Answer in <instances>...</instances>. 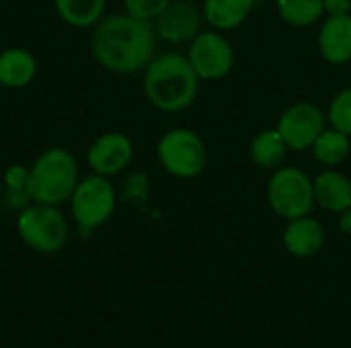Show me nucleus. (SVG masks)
Returning a JSON list of instances; mask_svg holds the SVG:
<instances>
[{
  "label": "nucleus",
  "instance_id": "nucleus-1",
  "mask_svg": "<svg viewBox=\"0 0 351 348\" xmlns=\"http://www.w3.org/2000/svg\"><path fill=\"white\" fill-rule=\"evenodd\" d=\"M95 59L109 72L134 74L144 70L156 51V31L132 14H111L95 25L90 39Z\"/></svg>",
  "mask_w": 351,
  "mask_h": 348
},
{
  "label": "nucleus",
  "instance_id": "nucleus-2",
  "mask_svg": "<svg viewBox=\"0 0 351 348\" xmlns=\"http://www.w3.org/2000/svg\"><path fill=\"white\" fill-rule=\"evenodd\" d=\"M199 90V76L187 55L169 51L154 55L144 68V92L148 101L165 111L177 113L187 109Z\"/></svg>",
  "mask_w": 351,
  "mask_h": 348
},
{
  "label": "nucleus",
  "instance_id": "nucleus-3",
  "mask_svg": "<svg viewBox=\"0 0 351 348\" xmlns=\"http://www.w3.org/2000/svg\"><path fill=\"white\" fill-rule=\"evenodd\" d=\"M78 185L76 158L64 148L45 150L29 168L27 191L33 203L39 205H62L70 201Z\"/></svg>",
  "mask_w": 351,
  "mask_h": 348
},
{
  "label": "nucleus",
  "instance_id": "nucleus-4",
  "mask_svg": "<svg viewBox=\"0 0 351 348\" xmlns=\"http://www.w3.org/2000/svg\"><path fill=\"white\" fill-rule=\"evenodd\" d=\"M16 228L23 242L37 252H58L68 242V222L53 205H29L21 211Z\"/></svg>",
  "mask_w": 351,
  "mask_h": 348
},
{
  "label": "nucleus",
  "instance_id": "nucleus-5",
  "mask_svg": "<svg viewBox=\"0 0 351 348\" xmlns=\"http://www.w3.org/2000/svg\"><path fill=\"white\" fill-rule=\"evenodd\" d=\"M70 209H72L78 230L90 232L103 226L113 215V209H115L113 185L107 180V176L93 172L90 176L78 180L70 197Z\"/></svg>",
  "mask_w": 351,
  "mask_h": 348
},
{
  "label": "nucleus",
  "instance_id": "nucleus-6",
  "mask_svg": "<svg viewBox=\"0 0 351 348\" xmlns=\"http://www.w3.org/2000/svg\"><path fill=\"white\" fill-rule=\"evenodd\" d=\"M271 209L284 219H296L311 213L315 205L313 180L298 168H280L269 180L267 189Z\"/></svg>",
  "mask_w": 351,
  "mask_h": 348
},
{
  "label": "nucleus",
  "instance_id": "nucleus-7",
  "mask_svg": "<svg viewBox=\"0 0 351 348\" xmlns=\"http://www.w3.org/2000/svg\"><path fill=\"white\" fill-rule=\"evenodd\" d=\"M158 160L179 178L197 176L206 166V146L191 129H171L158 142Z\"/></svg>",
  "mask_w": 351,
  "mask_h": 348
},
{
  "label": "nucleus",
  "instance_id": "nucleus-8",
  "mask_svg": "<svg viewBox=\"0 0 351 348\" xmlns=\"http://www.w3.org/2000/svg\"><path fill=\"white\" fill-rule=\"evenodd\" d=\"M278 131L290 150L302 152L325 131V115L313 103H296L280 117Z\"/></svg>",
  "mask_w": 351,
  "mask_h": 348
},
{
  "label": "nucleus",
  "instance_id": "nucleus-9",
  "mask_svg": "<svg viewBox=\"0 0 351 348\" xmlns=\"http://www.w3.org/2000/svg\"><path fill=\"white\" fill-rule=\"evenodd\" d=\"M189 62L199 78L216 80L230 72L234 64V53L230 43L218 33H199L191 41Z\"/></svg>",
  "mask_w": 351,
  "mask_h": 348
},
{
  "label": "nucleus",
  "instance_id": "nucleus-10",
  "mask_svg": "<svg viewBox=\"0 0 351 348\" xmlns=\"http://www.w3.org/2000/svg\"><path fill=\"white\" fill-rule=\"evenodd\" d=\"M134 158V144L125 133L109 131L93 142L86 154V162L95 174L113 176L130 166Z\"/></svg>",
  "mask_w": 351,
  "mask_h": 348
},
{
  "label": "nucleus",
  "instance_id": "nucleus-11",
  "mask_svg": "<svg viewBox=\"0 0 351 348\" xmlns=\"http://www.w3.org/2000/svg\"><path fill=\"white\" fill-rule=\"evenodd\" d=\"M202 12L199 8L189 0H177L171 2L162 14L154 21L156 37H162L171 43H183L193 41L202 31Z\"/></svg>",
  "mask_w": 351,
  "mask_h": 348
},
{
  "label": "nucleus",
  "instance_id": "nucleus-12",
  "mask_svg": "<svg viewBox=\"0 0 351 348\" xmlns=\"http://www.w3.org/2000/svg\"><path fill=\"white\" fill-rule=\"evenodd\" d=\"M319 49L329 64H348L351 59V14H337L323 23Z\"/></svg>",
  "mask_w": 351,
  "mask_h": 348
},
{
  "label": "nucleus",
  "instance_id": "nucleus-13",
  "mask_svg": "<svg viewBox=\"0 0 351 348\" xmlns=\"http://www.w3.org/2000/svg\"><path fill=\"white\" fill-rule=\"evenodd\" d=\"M284 244L290 254L298 258H313L321 252L325 244V232L321 224L313 217H296L290 219L284 232Z\"/></svg>",
  "mask_w": 351,
  "mask_h": 348
},
{
  "label": "nucleus",
  "instance_id": "nucleus-14",
  "mask_svg": "<svg viewBox=\"0 0 351 348\" xmlns=\"http://www.w3.org/2000/svg\"><path fill=\"white\" fill-rule=\"evenodd\" d=\"M315 201L331 211V213H343L351 207V183L335 170H325L313 180Z\"/></svg>",
  "mask_w": 351,
  "mask_h": 348
},
{
  "label": "nucleus",
  "instance_id": "nucleus-15",
  "mask_svg": "<svg viewBox=\"0 0 351 348\" xmlns=\"http://www.w3.org/2000/svg\"><path fill=\"white\" fill-rule=\"evenodd\" d=\"M37 74V62L31 51L23 47H8L0 51V86L25 88Z\"/></svg>",
  "mask_w": 351,
  "mask_h": 348
},
{
  "label": "nucleus",
  "instance_id": "nucleus-16",
  "mask_svg": "<svg viewBox=\"0 0 351 348\" xmlns=\"http://www.w3.org/2000/svg\"><path fill=\"white\" fill-rule=\"evenodd\" d=\"M253 10V0H206L204 16L218 29L239 27Z\"/></svg>",
  "mask_w": 351,
  "mask_h": 348
},
{
  "label": "nucleus",
  "instance_id": "nucleus-17",
  "mask_svg": "<svg viewBox=\"0 0 351 348\" xmlns=\"http://www.w3.org/2000/svg\"><path fill=\"white\" fill-rule=\"evenodd\" d=\"M53 6L64 23L70 27H95L103 18L105 0H53Z\"/></svg>",
  "mask_w": 351,
  "mask_h": 348
},
{
  "label": "nucleus",
  "instance_id": "nucleus-18",
  "mask_svg": "<svg viewBox=\"0 0 351 348\" xmlns=\"http://www.w3.org/2000/svg\"><path fill=\"white\" fill-rule=\"evenodd\" d=\"M286 142L278 129H269L259 133L251 144V158L261 168H276L282 164L286 156Z\"/></svg>",
  "mask_w": 351,
  "mask_h": 348
},
{
  "label": "nucleus",
  "instance_id": "nucleus-19",
  "mask_svg": "<svg viewBox=\"0 0 351 348\" xmlns=\"http://www.w3.org/2000/svg\"><path fill=\"white\" fill-rule=\"evenodd\" d=\"M313 152L321 164L335 166V164L343 162L350 154V135H346L337 129L323 131L317 137V142L313 144Z\"/></svg>",
  "mask_w": 351,
  "mask_h": 348
},
{
  "label": "nucleus",
  "instance_id": "nucleus-20",
  "mask_svg": "<svg viewBox=\"0 0 351 348\" xmlns=\"http://www.w3.org/2000/svg\"><path fill=\"white\" fill-rule=\"evenodd\" d=\"M278 8L288 23L296 27H306L321 18L325 4L323 0H278Z\"/></svg>",
  "mask_w": 351,
  "mask_h": 348
},
{
  "label": "nucleus",
  "instance_id": "nucleus-21",
  "mask_svg": "<svg viewBox=\"0 0 351 348\" xmlns=\"http://www.w3.org/2000/svg\"><path fill=\"white\" fill-rule=\"evenodd\" d=\"M329 121H331L333 129L351 137V88L341 90L333 98V103L329 107Z\"/></svg>",
  "mask_w": 351,
  "mask_h": 348
},
{
  "label": "nucleus",
  "instance_id": "nucleus-22",
  "mask_svg": "<svg viewBox=\"0 0 351 348\" xmlns=\"http://www.w3.org/2000/svg\"><path fill=\"white\" fill-rule=\"evenodd\" d=\"M171 4V0H125L128 14L140 18V21H156L162 10Z\"/></svg>",
  "mask_w": 351,
  "mask_h": 348
},
{
  "label": "nucleus",
  "instance_id": "nucleus-23",
  "mask_svg": "<svg viewBox=\"0 0 351 348\" xmlns=\"http://www.w3.org/2000/svg\"><path fill=\"white\" fill-rule=\"evenodd\" d=\"M4 183L6 189H23L27 191V183H29V168L23 164H12L6 172H4ZM29 193V191H27Z\"/></svg>",
  "mask_w": 351,
  "mask_h": 348
},
{
  "label": "nucleus",
  "instance_id": "nucleus-24",
  "mask_svg": "<svg viewBox=\"0 0 351 348\" xmlns=\"http://www.w3.org/2000/svg\"><path fill=\"white\" fill-rule=\"evenodd\" d=\"M323 4H325V10H327L331 16L350 14L351 10V0H323Z\"/></svg>",
  "mask_w": 351,
  "mask_h": 348
},
{
  "label": "nucleus",
  "instance_id": "nucleus-25",
  "mask_svg": "<svg viewBox=\"0 0 351 348\" xmlns=\"http://www.w3.org/2000/svg\"><path fill=\"white\" fill-rule=\"evenodd\" d=\"M339 226H341V232H343V234H351V207L341 213Z\"/></svg>",
  "mask_w": 351,
  "mask_h": 348
}]
</instances>
